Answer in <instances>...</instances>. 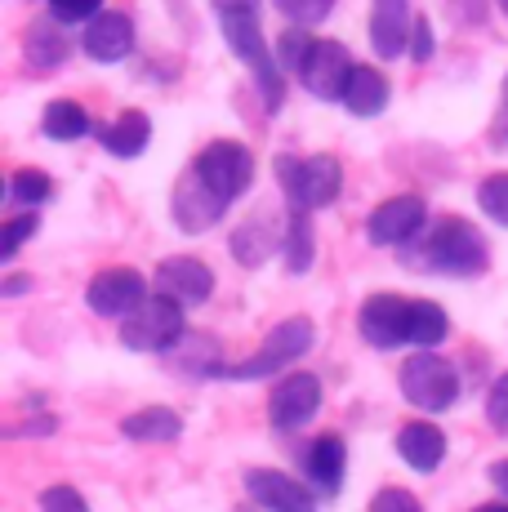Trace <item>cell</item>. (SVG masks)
<instances>
[{"mask_svg":"<svg viewBox=\"0 0 508 512\" xmlns=\"http://www.w3.org/2000/svg\"><path fill=\"white\" fill-rule=\"evenodd\" d=\"M321 410V379L317 374H281L268 392V419L277 432H295Z\"/></svg>","mask_w":508,"mask_h":512,"instance_id":"cell-12","label":"cell"},{"mask_svg":"<svg viewBox=\"0 0 508 512\" xmlns=\"http://www.w3.org/2000/svg\"><path fill=\"white\" fill-rule=\"evenodd\" d=\"M170 352H179V366L188 370V374H197V379H219V374H223L219 343H214L210 334H192L188 330Z\"/></svg>","mask_w":508,"mask_h":512,"instance_id":"cell-27","label":"cell"},{"mask_svg":"<svg viewBox=\"0 0 508 512\" xmlns=\"http://www.w3.org/2000/svg\"><path fill=\"white\" fill-rule=\"evenodd\" d=\"M312 343H317V330H312L308 317H286L277 321L268 334H263V343L250 352L246 361H232V366H223L219 379L228 383H250V379H281L295 361H304L312 352Z\"/></svg>","mask_w":508,"mask_h":512,"instance_id":"cell-2","label":"cell"},{"mask_svg":"<svg viewBox=\"0 0 508 512\" xmlns=\"http://www.w3.org/2000/svg\"><path fill=\"white\" fill-rule=\"evenodd\" d=\"M152 285L143 272L134 268H103L94 272L90 285H85V303H90L94 317H107V321H125L130 312H139L148 303Z\"/></svg>","mask_w":508,"mask_h":512,"instance_id":"cell-10","label":"cell"},{"mask_svg":"<svg viewBox=\"0 0 508 512\" xmlns=\"http://www.w3.org/2000/svg\"><path fill=\"white\" fill-rule=\"evenodd\" d=\"M41 134L50 143H81L85 134H94V125H90V112L76 98H54L41 116Z\"/></svg>","mask_w":508,"mask_h":512,"instance_id":"cell-26","label":"cell"},{"mask_svg":"<svg viewBox=\"0 0 508 512\" xmlns=\"http://www.w3.org/2000/svg\"><path fill=\"white\" fill-rule=\"evenodd\" d=\"M41 512H90V504L76 486H50L41 490Z\"/></svg>","mask_w":508,"mask_h":512,"instance_id":"cell-36","label":"cell"},{"mask_svg":"<svg viewBox=\"0 0 508 512\" xmlns=\"http://www.w3.org/2000/svg\"><path fill=\"white\" fill-rule=\"evenodd\" d=\"M121 437L143 441V446H161V441H179L183 437V415L170 406H143L134 415L121 419Z\"/></svg>","mask_w":508,"mask_h":512,"instance_id":"cell-23","label":"cell"},{"mask_svg":"<svg viewBox=\"0 0 508 512\" xmlns=\"http://www.w3.org/2000/svg\"><path fill=\"white\" fill-rule=\"evenodd\" d=\"M312 41H317V36H312L308 27H295V23H290L286 32H281V41H277V63H281V72H295V76H299V67H304Z\"/></svg>","mask_w":508,"mask_h":512,"instance_id":"cell-32","label":"cell"},{"mask_svg":"<svg viewBox=\"0 0 508 512\" xmlns=\"http://www.w3.org/2000/svg\"><path fill=\"white\" fill-rule=\"evenodd\" d=\"M219 27H223L228 49L254 72L263 107L281 112V103H286V72H281V63H277V49H268V41H263L259 14H219Z\"/></svg>","mask_w":508,"mask_h":512,"instance_id":"cell-4","label":"cell"},{"mask_svg":"<svg viewBox=\"0 0 508 512\" xmlns=\"http://www.w3.org/2000/svg\"><path fill=\"white\" fill-rule=\"evenodd\" d=\"M304 464H308V486L317 490V495L335 499L339 490H344V472H348V446H344V437H339V432H321V437L308 446Z\"/></svg>","mask_w":508,"mask_h":512,"instance_id":"cell-18","label":"cell"},{"mask_svg":"<svg viewBox=\"0 0 508 512\" xmlns=\"http://www.w3.org/2000/svg\"><path fill=\"white\" fill-rule=\"evenodd\" d=\"M192 170L205 179V187H210L219 201H237V196L250 192L254 183V156L246 143H232V139H214L201 147V156L192 161Z\"/></svg>","mask_w":508,"mask_h":512,"instance_id":"cell-7","label":"cell"},{"mask_svg":"<svg viewBox=\"0 0 508 512\" xmlns=\"http://www.w3.org/2000/svg\"><path fill=\"white\" fill-rule=\"evenodd\" d=\"M353 72H357V63L344 41H312L304 67H299V85L312 98H321V103H344Z\"/></svg>","mask_w":508,"mask_h":512,"instance_id":"cell-11","label":"cell"},{"mask_svg":"<svg viewBox=\"0 0 508 512\" xmlns=\"http://www.w3.org/2000/svg\"><path fill=\"white\" fill-rule=\"evenodd\" d=\"M5 196L9 205H23V210H32V205H45L54 196V179L41 170H14L5 183Z\"/></svg>","mask_w":508,"mask_h":512,"instance_id":"cell-29","label":"cell"},{"mask_svg":"<svg viewBox=\"0 0 508 512\" xmlns=\"http://www.w3.org/2000/svg\"><path fill=\"white\" fill-rule=\"evenodd\" d=\"M36 232H41V214L36 210H23V214H14V219H5V228H0V259L9 263Z\"/></svg>","mask_w":508,"mask_h":512,"instance_id":"cell-31","label":"cell"},{"mask_svg":"<svg viewBox=\"0 0 508 512\" xmlns=\"http://www.w3.org/2000/svg\"><path fill=\"white\" fill-rule=\"evenodd\" d=\"M473 512H508V499H491V504H477Z\"/></svg>","mask_w":508,"mask_h":512,"instance_id":"cell-42","label":"cell"},{"mask_svg":"<svg viewBox=\"0 0 508 512\" xmlns=\"http://www.w3.org/2000/svg\"><path fill=\"white\" fill-rule=\"evenodd\" d=\"M27 285H32V281H27V277H23V272H14V281H5V294H23V290H27Z\"/></svg>","mask_w":508,"mask_h":512,"instance_id":"cell-41","label":"cell"},{"mask_svg":"<svg viewBox=\"0 0 508 512\" xmlns=\"http://www.w3.org/2000/svg\"><path fill=\"white\" fill-rule=\"evenodd\" d=\"M410 317H415V299L379 290L357 308V330L375 352L410 348Z\"/></svg>","mask_w":508,"mask_h":512,"instance_id":"cell-8","label":"cell"},{"mask_svg":"<svg viewBox=\"0 0 508 512\" xmlns=\"http://www.w3.org/2000/svg\"><path fill=\"white\" fill-rule=\"evenodd\" d=\"M152 290L170 294V299H179L183 308H192V303H205L214 294V272L205 268L197 254H170V259L156 263Z\"/></svg>","mask_w":508,"mask_h":512,"instance_id":"cell-14","label":"cell"},{"mask_svg":"<svg viewBox=\"0 0 508 512\" xmlns=\"http://www.w3.org/2000/svg\"><path fill=\"white\" fill-rule=\"evenodd\" d=\"M397 383H402V397L424 415H442L459 401V370L437 348L410 352L397 370Z\"/></svg>","mask_w":508,"mask_h":512,"instance_id":"cell-5","label":"cell"},{"mask_svg":"<svg viewBox=\"0 0 508 512\" xmlns=\"http://www.w3.org/2000/svg\"><path fill=\"white\" fill-rule=\"evenodd\" d=\"M272 5L286 14V23H295V27H321L330 14H335L339 0H272Z\"/></svg>","mask_w":508,"mask_h":512,"instance_id":"cell-33","label":"cell"},{"mask_svg":"<svg viewBox=\"0 0 508 512\" xmlns=\"http://www.w3.org/2000/svg\"><path fill=\"white\" fill-rule=\"evenodd\" d=\"M281 241H286V228H277L268 214H254V219H246L237 232H232L228 250L241 268H263V263L281 250Z\"/></svg>","mask_w":508,"mask_h":512,"instance_id":"cell-20","label":"cell"},{"mask_svg":"<svg viewBox=\"0 0 508 512\" xmlns=\"http://www.w3.org/2000/svg\"><path fill=\"white\" fill-rule=\"evenodd\" d=\"M246 495L263 512H317V490L304 486L299 477H290V472H281V468H250Z\"/></svg>","mask_w":508,"mask_h":512,"instance_id":"cell-13","label":"cell"},{"mask_svg":"<svg viewBox=\"0 0 508 512\" xmlns=\"http://www.w3.org/2000/svg\"><path fill=\"white\" fill-rule=\"evenodd\" d=\"M388 98H393V90H388V76L379 72V67H361L353 72V81H348L344 90V107L353 116H361V121H370V116H379L388 107Z\"/></svg>","mask_w":508,"mask_h":512,"instance_id":"cell-25","label":"cell"},{"mask_svg":"<svg viewBox=\"0 0 508 512\" xmlns=\"http://www.w3.org/2000/svg\"><path fill=\"white\" fill-rule=\"evenodd\" d=\"M214 14H259V0H210Z\"/></svg>","mask_w":508,"mask_h":512,"instance_id":"cell-39","label":"cell"},{"mask_svg":"<svg viewBox=\"0 0 508 512\" xmlns=\"http://www.w3.org/2000/svg\"><path fill=\"white\" fill-rule=\"evenodd\" d=\"M397 455H402V464L410 472H437L446 464V432L437 428L433 419H415L406 423L402 432H397Z\"/></svg>","mask_w":508,"mask_h":512,"instance_id":"cell-19","label":"cell"},{"mask_svg":"<svg viewBox=\"0 0 508 512\" xmlns=\"http://www.w3.org/2000/svg\"><path fill=\"white\" fill-rule=\"evenodd\" d=\"M272 170H277V187L286 192L290 210H312V214L330 210V205L339 201V192H344V165L330 152L308 156V161L281 152L277 161H272Z\"/></svg>","mask_w":508,"mask_h":512,"instance_id":"cell-3","label":"cell"},{"mask_svg":"<svg viewBox=\"0 0 508 512\" xmlns=\"http://www.w3.org/2000/svg\"><path fill=\"white\" fill-rule=\"evenodd\" d=\"M94 134H99L103 152L121 156V161H134V156L148 152V143H152V121H148V112L130 107V112H121V116H112V121H103Z\"/></svg>","mask_w":508,"mask_h":512,"instance_id":"cell-21","label":"cell"},{"mask_svg":"<svg viewBox=\"0 0 508 512\" xmlns=\"http://www.w3.org/2000/svg\"><path fill=\"white\" fill-rule=\"evenodd\" d=\"M183 334H188L183 303L170 299V294H161V290H152L148 303L121 321V343L130 352H170Z\"/></svg>","mask_w":508,"mask_h":512,"instance_id":"cell-6","label":"cell"},{"mask_svg":"<svg viewBox=\"0 0 508 512\" xmlns=\"http://www.w3.org/2000/svg\"><path fill=\"white\" fill-rule=\"evenodd\" d=\"M477 210L486 214L491 223H500L508 228V174H486L482 183H477Z\"/></svg>","mask_w":508,"mask_h":512,"instance_id":"cell-30","label":"cell"},{"mask_svg":"<svg viewBox=\"0 0 508 512\" xmlns=\"http://www.w3.org/2000/svg\"><path fill=\"white\" fill-rule=\"evenodd\" d=\"M424 228H428V205L410 192L379 201L366 219V236L379 250H406V245H415L424 236Z\"/></svg>","mask_w":508,"mask_h":512,"instance_id":"cell-9","label":"cell"},{"mask_svg":"<svg viewBox=\"0 0 508 512\" xmlns=\"http://www.w3.org/2000/svg\"><path fill=\"white\" fill-rule=\"evenodd\" d=\"M67 54H72V41H67V32H63L58 18H41V23H32L23 32V58L36 67V72H54V67H63Z\"/></svg>","mask_w":508,"mask_h":512,"instance_id":"cell-22","label":"cell"},{"mask_svg":"<svg viewBox=\"0 0 508 512\" xmlns=\"http://www.w3.org/2000/svg\"><path fill=\"white\" fill-rule=\"evenodd\" d=\"M504 107H508V76H504Z\"/></svg>","mask_w":508,"mask_h":512,"instance_id":"cell-43","label":"cell"},{"mask_svg":"<svg viewBox=\"0 0 508 512\" xmlns=\"http://www.w3.org/2000/svg\"><path fill=\"white\" fill-rule=\"evenodd\" d=\"M486 423H491L500 437H508V370L495 374L491 392H486Z\"/></svg>","mask_w":508,"mask_h":512,"instance_id":"cell-34","label":"cell"},{"mask_svg":"<svg viewBox=\"0 0 508 512\" xmlns=\"http://www.w3.org/2000/svg\"><path fill=\"white\" fill-rule=\"evenodd\" d=\"M410 36H415L410 0H370V49H375V58L393 63V58L410 54Z\"/></svg>","mask_w":508,"mask_h":512,"instance_id":"cell-16","label":"cell"},{"mask_svg":"<svg viewBox=\"0 0 508 512\" xmlns=\"http://www.w3.org/2000/svg\"><path fill=\"white\" fill-rule=\"evenodd\" d=\"M451 334V317L442 303L415 299V317H410V348H442Z\"/></svg>","mask_w":508,"mask_h":512,"instance_id":"cell-28","label":"cell"},{"mask_svg":"<svg viewBox=\"0 0 508 512\" xmlns=\"http://www.w3.org/2000/svg\"><path fill=\"white\" fill-rule=\"evenodd\" d=\"M406 263L419 272H433V277L473 281L491 268V250H486V236L473 223L446 214V219L428 223V232L415 245H406Z\"/></svg>","mask_w":508,"mask_h":512,"instance_id":"cell-1","label":"cell"},{"mask_svg":"<svg viewBox=\"0 0 508 512\" xmlns=\"http://www.w3.org/2000/svg\"><path fill=\"white\" fill-rule=\"evenodd\" d=\"M103 14V0H50V18H58L63 27L72 23H90Z\"/></svg>","mask_w":508,"mask_h":512,"instance_id":"cell-35","label":"cell"},{"mask_svg":"<svg viewBox=\"0 0 508 512\" xmlns=\"http://www.w3.org/2000/svg\"><path fill=\"white\" fill-rule=\"evenodd\" d=\"M500 9H504V14H508V0H500Z\"/></svg>","mask_w":508,"mask_h":512,"instance_id":"cell-44","label":"cell"},{"mask_svg":"<svg viewBox=\"0 0 508 512\" xmlns=\"http://www.w3.org/2000/svg\"><path fill=\"white\" fill-rule=\"evenodd\" d=\"M281 263L286 277H308L317 263V232H312V210H290L286 241H281Z\"/></svg>","mask_w":508,"mask_h":512,"instance_id":"cell-24","label":"cell"},{"mask_svg":"<svg viewBox=\"0 0 508 512\" xmlns=\"http://www.w3.org/2000/svg\"><path fill=\"white\" fill-rule=\"evenodd\" d=\"M366 512H424V504H419L410 490L402 486H384L375 499H370V508Z\"/></svg>","mask_w":508,"mask_h":512,"instance_id":"cell-37","label":"cell"},{"mask_svg":"<svg viewBox=\"0 0 508 512\" xmlns=\"http://www.w3.org/2000/svg\"><path fill=\"white\" fill-rule=\"evenodd\" d=\"M437 49V36H433V23L428 18H415V36H410V63H428Z\"/></svg>","mask_w":508,"mask_h":512,"instance_id":"cell-38","label":"cell"},{"mask_svg":"<svg viewBox=\"0 0 508 512\" xmlns=\"http://www.w3.org/2000/svg\"><path fill=\"white\" fill-rule=\"evenodd\" d=\"M228 214V201H219V196L205 187V179L197 170H188L179 183H174V201H170V219L179 223L183 232H210L214 223Z\"/></svg>","mask_w":508,"mask_h":512,"instance_id":"cell-15","label":"cell"},{"mask_svg":"<svg viewBox=\"0 0 508 512\" xmlns=\"http://www.w3.org/2000/svg\"><path fill=\"white\" fill-rule=\"evenodd\" d=\"M486 481L500 490V499H508V459H495V464L486 468Z\"/></svg>","mask_w":508,"mask_h":512,"instance_id":"cell-40","label":"cell"},{"mask_svg":"<svg viewBox=\"0 0 508 512\" xmlns=\"http://www.w3.org/2000/svg\"><path fill=\"white\" fill-rule=\"evenodd\" d=\"M81 49H85V58H94V63H103V67L125 63V58L134 54V18L121 14V9H103L99 18L85 23Z\"/></svg>","mask_w":508,"mask_h":512,"instance_id":"cell-17","label":"cell"}]
</instances>
